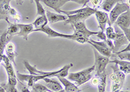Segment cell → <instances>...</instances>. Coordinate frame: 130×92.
<instances>
[{
    "mask_svg": "<svg viewBox=\"0 0 130 92\" xmlns=\"http://www.w3.org/2000/svg\"><path fill=\"white\" fill-rule=\"evenodd\" d=\"M128 10H130L129 4L127 3H120L118 2L116 3L115 5L112 8L110 11V14L109 15V18L111 23V25L115 24L118 16L123 14L124 12H126Z\"/></svg>",
    "mask_w": 130,
    "mask_h": 92,
    "instance_id": "1",
    "label": "cell"
},
{
    "mask_svg": "<svg viewBox=\"0 0 130 92\" xmlns=\"http://www.w3.org/2000/svg\"><path fill=\"white\" fill-rule=\"evenodd\" d=\"M94 53L95 57V70L96 71V75H99L100 74L105 71L107 64L109 63V58L100 55L97 51L93 48Z\"/></svg>",
    "mask_w": 130,
    "mask_h": 92,
    "instance_id": "2",
    "label": "cell"
},
{
    "mask_svg": "<svg viewBox=\"0 0 130 92\" xmlns=\"http://www.w3.org/2000/svg\"><path fill=\"white\" fill-rule=\"evenodd\" d=\"M2 61L3 63L2 64L3 66H4L5 69L6 70L7 73L8 75V84L10 86H16L17 84V77H16V73L14 72L11 62L8 58L7 55H3Z\"/></svg>",
    "mask_w": 130,
    "mask_h": 92,
    "instance_id": "3",
    "label": "cell"
},
{
    "mask_svg": "<svg viewBox=\"0 0 130 92\" xmlns=\"http://www.w3.org/2000/svg\"><path fill=\"white\" fill-rule=\"evenodd\" d=\"M24 65H25V68L27 70V71L29 72V74L31 75H50L52 77H55V75L60 73L61 71V70H62V68H61L59 70H57V71H50V72L40 71V70H37L35 65H34V66L31 65V64L29 63V62H27L26 60H24Z\"/></svg>",
    "mask_w": 130,
    "mask_h": 92,
    "instance_id": "4",
    "label": "cell"
},
{
    "mask_svg": "<svg viewBox=\"0 0 130 92\" xmlns=\"http://www.w3.org/2000/svg\"><path fill=\"white\" fill-rule=\"evenodd\" d=\"M94 14L95 15L96 19L98 22V25L101 29V31L105 32L107 24H108L109 25H111L109 21V15L107 14V12L99 11V10H96Z\"/></svg>",
    "mask_w": 130,
    "mask_h": 92,
    "instance_id": "5",
    "label": "cell"
},
{
    "mask_svg": "<svg viewBox=\"0 0 130 92\" xmlns=\"http://www.w3.org/2000/svg\"><path fill=\"white\" fill-rule=\"evenodd\" d=\"M93 14L91 12H84V13L68 15L67 19L64 22V25L67 24H70L71 25H74L75 23L78 22V21H85V20L89 18Z\"/></svg>",
    "mask_w": 130,
    "mask_h": 92,
    "instance_id": "6",
    "label": "cell"
},
{
    "mask_svg": "<svg viewBox=\"0 0 130 92\" xmlns=\"http://www.w3.org/2000/svg\"><path fill=\"white\" fill-rule=\"evenodd\" d=\"M72 27L74 28V31H77L80 32L81 34L84 36L86 38L89 39L91 36L96 35L98 33V31H92L88 29L86 27L85 21H78L76 22L72 25Z\"/></svg>",
    "mask_w": 130,
    "mask_h": 92,
    "instance_id": "7",
    "label": "cell"
},
{
    "mask_svg": "<svg viewBox=\"0 0 130 92\" xmlns=\"http://www.w3.org/2000/svg\"><path fill=\"white\" fill-rule=\"evenodd\" d=\"M37 32H42L47 34L49 38H63L70 39V40H72L73 35L72 34H66L60 33L59 32H57L54 30L52 29L50 27H49L48 25H46L44 27H43L41 29L39 30Z\"/></svg>",
    "mask_w": 130,
    "mask_h": 92,
    "instance_id": "8",
    "label": "cell"
},
{
    "mask_svg": "<svg viewBox=\"0 0 130 92\" xmlns=\"http://www.w3.org/2000/svg\"><path fill=\"white\" fill-rule=\"evenodd\" d=\"M40 2L44 3L46 6L55 10L59 14H61V8L64 5L69 2V0H40Z\"/></svg>",
    "mask_w": 130,
    "mask_h": 92,
    "instance_id": "9",
    "label": "cell"
},
{
    "mask_svg": "<svg viewBox=\"0 0 130 92\" xmlns=\"http://www.w3.org/2000/svg\"><path fill=\"white\" fill-rule=\"evenodd\" d=\"M12 0H0V20L4 19L7 22L9 21L10 3Z\"/></svg>",
    "mask_w": 130,
    "mask_h": 92,
    "instance_id": "10",
    "label": "cell"
},
{
    "mask_svg": "<svg viewBox=\"0 0 130 92\" xmlns=\"http://www.w3.org/2000/svg\"><path fill=\"white\" fill-rule=\"evenodd\" d=\"M19 27L20 31L17 35L22 37L24 40H28L29 34H31V33L34 32V26L32 24H17Z\"/></svg>",
    "mask_w": 130,
    "mask_h": 92,
    "instance_id": "11",
    "label": "cell"
},
{
    "mask_svg": "<svg viewBox=\"0 0 130 92\" xmlns=\"http://www.w3.org/2000/svg\"><path fill=\"white\" fill-rule=\"evenodd\" d=\"M115 24L120 28H129L130 27V11L128 10L120 15Z\"/></svg>",
    "mask_w": 130,
    "mask_h": 92,
    "instance_id": "12",
    "label": "cell"
},
{
    "mask_svg": "<svg viewBox=\"0 0 130 92\" xmlns=\"http://www.w3.org/2000/svg\"><path fill=\"white\" fill-rule=\"evenodd\" d=\"M129 43V41L127 40L126 37L122 33H117V37L114 40V49L112 50V53H115L118 52L122 46L125 44H127Z\"/></svg>",
    "mask_w": 130,
    "mask_h": 92,
    "instance_id": "13",
    "label": "cell"
},
{
    "mask_svg": "<svg viewBox=\"0 0 130 92\" xmlns=\"http://www.w3.org/2000/svg\"><path fill=\"white\" fill-rule=\"evenodd\" d=\"M46 16L48 22L51 24H55L59 21H65L68 18L67 15L56 14L49 11H46Z\"/></svg>",
    "mask_w": 130,
    "mask_h": 92,
    "instance_id": "14",
    "label": "cell"
},
{
    "mask_svg": "<svg viewBox=\"0 0 130 92\" xmlns=\"http://www.w3.org/2000/svg\"><path fill=\"white\" fill-rule=\"evenodd\" d=\"M95 70L94 65H92V67L87 68L84 70H82L81 71H79L77 73H68V78L69 80H72V81L76 82L78 80L79 78L82 77L83 76L85 75L89 74V73H92Z\"/></svg>",
    "mask_w": 130,
    "mask_h": 92,
    "instance_id": "15",
    "label": "cell"
},
{
    "mask_svg": "<svg viewBox=\"0 0 130 92\" xmlns=\"http://www.w3.org/2000/svg\"><path fill=\"white\" fill-rule=\"evenodd\" d=\"M5 51H6L7 57H8L11 62H13L16 65L15 63V57L18 55V53L16 51V47L13 42H9L5 46Z\"/></svg>",
    "mask_w": 130,
    "mask_h": 92,
    "instance_id": "16",
    "label": "cell"
},
{
    "mask_svg": "<svg viewBox=\"0 0 130 92\" xmlns=\"http://www.w3.org/2000/svg\"><path fill=\"white\" fill-rule=\"evenodd\" d=\"M45 81L46 84V86L49 89H50L52 91H58L59 90L63 89L62 85L59 83V82L55 80V79H52L49 77H46L42 79Z\"/></svg>",
    "mask_w": 130,
    "mask_h": 92,
    "instance_id": "17",
    "label": "cell"
},
{
    "mask_svg": "<svg viewBox=\"0 0 130 92\" xmlns=\"http://www.w3.org/2000/svg\"><path fill=\"white\" fill-rule=\"evenodd\" d=\"M109 63H114L119 66V70L122 71L124 74H129L130 73V63L129 61L121 60L114 59L109 61Z\"/></svg>",
    "mask_w": 130,
    "mask_h": 92,
    "instance_id": "18",
    "label": "cell"
},
{
    "mask_svg": "<svg viewBox=\"0 0 130 92\" xmlns=\"http://www.w3.org/2000/svg\"><path fill=\"white\" fill-rule=\"evenodd\" d=\"M47 23H48V21H47V19L46 18V14L39 16L35 19V21L32 23V25L35 28L34 29V32H37L39 30L44 27L45 26L47 25Z\"/></svg>",
    "mask_w": 130,
    "mask_h": 92,
    "instance_id": "19",
    "label": "cell"
},
{
    "mask_svg": "<svg viewBox=\"0 0 130 92\" xmlns=\"http://www.w3.org/2000/svg\"><path fill=\"white\" fill-rule=\"evenodd\" d=\"M11 38L9 37L7 34V31H4L2 36H0V64L2 62V59H3V52L5 49V46L6 44L9 42H10V40Z\"/></svg>",
    "mask_w": 130,
    "mask_h": 92,
    "instance_id": "20",
    "label": "cell"
},
{
    "mask_svg": "<svg viewBox=\"0 0 130 92\" xmlns=\"http://www.w3.org/2000/svg\"><path fill=\"white\" fill-rule=\"evenodd\" d=\"M87 43H90L91 45L93 46V48L97 51L99 53L100 55H103V56H105V57H108V58H110V57H113L114 56L112 51H111L109 48H107V47H102V46L97 45L94 44V43L90 42L89 40H88Z\"/></svg>",
    "mask_w": 130,
    "mask_h": 92,
    "instance_id": "21",
    "label": "cell"
},
{
    "mask_svg": "<svg viewBox=\"0 0 130 92\" xmlns=\"http://www.w3.org/2000/svg\"><path fill=\"white\" fill-rule=\"evenodd\" d=\"M59 80L62 82V84L65 87V91L66 92H79L81 91L80 89H78L77 86H75L74 84L72 83L68 80L66 79L65 78L58 77Z\"/></svg>",
    "mask_w": 130,
    "mask_h": 92,
    "instance_id": "22",
    "label": "cell"
},
{
    "mask_svg": "<svg viewBox=\"0 0 130 92\" xmlns=\"http://www.w3.org/2000/svg\"><path fill=\"white\" fill-rule=\"evenodd\" d=\"M97 9H93V8H90L89 7H82L81 9H76V10H74V11H62L61 10V12L63 13L64 14L67 15H72V14H81V13H84V12H91L94 14L95 12L96 11Z\"/></svg>",
    "mask_w": 130,
    "mask_h": 92,
    "instance_id": "23",
    "label": "cell"
},
{
    "mask_svg": "<svg viewBox=\"0 0 130 92\" xmlns=\"http://www.w3.org/2000/svg\"><path fill=\"white\" fill-rule=\"evenodd\" d=\"M105 72H106V71L100 74L99 75H96L99 77V82L98 84V92H105L107 85V74Z\"/></svg>",
    "mask_w": 130,
    "mask_h": 92,
    "instance_id": "24",
    "label": "cell"
},
{
    "mask_svg": "<svg viewBox=\"0 0 130 92\" xmlns=\"http://www.w3.org/2000/svg\"><path fill=\"white\" fill-rule=\"evenodd\" d=\"M7 23L9 24V27H8V29L7 30V34L10 38H12L13 36L17 35L19 33V27L17 24H13L10 21H8Z\"/></svg>",
    "mask_w": 130,
    "mask_h": 92,
    "instance_id": "25",
    "label": "cell"
},
{
    "mask_svg": "<svg viewBox=\"0 0 130 92\" xmlns=\"http://www.w3.org/2000/svg\"><path fill=\"white\" fill-rule=\"evenodd\" d=\"M122 0H104L101 4V8L106 12H110L116 3L121 2Z\"/></svg>",
    "mask_w": 130,
    "mask_h": 92,
    "instance_id": "26",
    "label": "cell"
},
{
    "mask_svg": "<svg viewBox=\"0 0 130 92\" xmlns=\"http://www.w3.org/2000/svg\"><path fill=\"white\" fill-rule=\"evenodd\" d=\"M105 35H106L107 39L111 40H114L115 38L117 37V32H115V29L111 25H109L105 29Z\"/></svg>",
    "mask_w": 130,
    "mask_h": 92,
    "instance_id": "27",
    "label": "cell"
},
{
    "mask_svg": "<svg viewBox=\"0 0 130 92\" xmlns=\"http://www.w3.org/2000/svg\"><path fill=\"white\" fill-rule=\"evenodd\" d=\"M72 67H73V64L72 63H70V64H68L67 65H65L62 68V70L60 73H57L55 75V77H62L64 78L66 77H67L68 75V71Z\"/></svg>",
    "mask_w": 130,
    "mask_h": 92,
    "instance_id": "28",
    "label": "cell"
},
{
    "mask_svg": "<svg viewBox=\"0 0 130 92\" xmlns=\"http://www.w3.org/2000/svg\"><path fill=\"white\" fill-rule=\"evenodd\" d=\"M9 15L12 17V19H14L15 21H17L18 23L20 22L22 19V17L20 14L16 11L14 8L10 7V11H9Z\"/></svg>",
    "mask_w": 130,
    "mask_h": 92,
    "instance_id": "29",
    "label": "cell"
},
{
    "mask_svg": "<svg viewBox=\"0 0 130 92\" xmlns=\"http://www.w3.org/2000/svg\"><path fill=\"white\" fill-rule=\"evenodd\" d=\"M32 92H37V91H52L50 89H49L47 87L40 84H33L32 86Z\"/></svg>",
    "mask_w": 130,
    "mask_h": 92,
    "instance_id": "30",
    "label": "cell"
},
{
    "mask_svg": "<svg viewBox=\"0 0 130 92\" xmlns=\"http://www.w3.org/2000/svg\"><path fill=\"white\" fill-rule=\"evenodd\" d=\"M92 78V73H89V74L85 75L83 76L82 77L79 78L75 82H76L77 86H81V85L83 84L85 82L89 81V80H90Z\"/></svg>",
    "mask_w": 130,
    "mask_h": 92,
    "instance_id": "31",
    "label": "cell"
},
{
    "mask_svg": "<svg viewBox=\"0 0 130 92\" xmlns=\"http://www.w3.org/2000/svg\"><path fill=\"white\" fill-rule=\"evenodd\" d=\"M37 5V15H43L46 14V10L40 3V0H33Z\"/></svg>",
    "mask_w": 130,
    "mask_h": 92,
    "instance_id": "32",
    "label": "cell"
},
{
    "mask_svg": "<svg viewBox=\"0 0 130 92\" xmlns=\"http://www.w3.org/2000/svg\"><path fill=\"white\" fill-rule=\"evenodd\" d=\"M0 86L3 88L5 90V91L8 92H18V90L16 89V86H10L7 83H2L0 84Z\"/></svg>",
    "mask_w": 130,
    "mask_h": 92,
    "instance_id": "33",
    "label": "cell"
},
{
    "mask_svg": "<svg viewBox=\"0 0 130 92\" xmlns=\"http://www.w3.org/2000/svg\"><path fill=\"white\" fill-rule=\"evenodd\" d=\"M118 56V57L120 58V60H126V61H129L130 60V53L129 51H127V52L124 53H118L115 54Z\"/></svg>",
    "mask_w": 130,
    "mask_h": 92,
    "instance_id": "34",
    "label": "cell"
},
{
    "mask_svg": "<svg viewBox=\"0 0 130 92\" xmlns=\"http://www.w3.org/2000/svg\"><path fill=\"white\" fill-rule=\"evenodd\" d=\"M69 2H75V3H78V4L82 5V7H84L86 5L90 2V0H69Z\"/></svg>",
    "mask_w": 130,
    "mask_h": 92,
    "instance_id": "35",
    "label": "cell"
},
{
    "mask_svg": "<svg viewBox=\"0 0 130 92\" xmlns=\"http://www.w3.org/2000/svg\"><path fill=\"white\" fill-rule=\"evenodd\" d=\"M97 36V37L99 39H100L102 41H104L105 42L107 40V37H106V35L105 34V32H102V31H99L98 33V34H96Z\"/></svg>",
    "mask_w": 130,
    "mask_h": 92,
    "instance_id": "36",
    "label": "cell"
},
{
    "mask_svg": "<svg viewBox=\"0 0 130 92\" xmlns=\"http://www.w3.org/2000/svg\"><path fill=\"white\" fill-rule=\"evenodd\" d=\"M90 1L94 7H98L100 6L104 0H90Z\"/></svg>",
    "mask_w": 130,
    "mask_h": 92,
    "instance_id": "37",
    "label": "cell"
},
{
    "mask_svg": "<svg viewBox=\"0 0 130 92\" xmlns=\"http://www.w3.org/2000/svg\"><path fill=\"white\" fill-rule=\"evenodd\" d=\"M105 43H106V44H107V45L108 48H109V49L112 51V50H113V49H114V44H113V43H112V40H109V39H107L106 41H105Z\"/></svg>",
    "mask_w": 130,
    "mask_h": 92,
    "instance_id": "38",
    "label": "cell"
},
{
    "mask_svg": "<svg viewBox=\"0 0 130 92\" xmlns=\"http://www.w3.org/2000/svg\"><path fill=\"white\" fill-rule=\"evenodd\" d=\"M127 51H130V45L129 43H128L127 46L126 47V48L123 50L120 51H118V52L115 53H113V54H118V53H124V52H127Z\"/></svg>",
    "mask_w": 130,
    "mask_h": 92,
    "instance_id": "39",
    "label": "cell"
},
{
    "mask_svg": "<svg viewBox=\"0 0 130 92\" xmlns=\"http://www.w3.org/2000/svg\"><path fill=\"white\" fill-rule=\"evenodd\" d=\"M96 77H97L93 78L92 80V84L93 85H98V84L99 82V77L98 76H96Z\"/></svg>",
    "mask_w": 130,
    "mask_h": 92,
    "instance_id": "40",
    "label": "cell"
},
{
    "mask_svg": "<svg viewBox=\"0 0 130 92\" xmlns=\"http://www.w3.org/2000/svg\"><path fill=\"white\" fill-rule=\"evenodd\" d=\"M22 92H31V91L28 89V88H27V87L24 86L22 87Z\"/></svg>",
    "mask_w": 130,
    "mask_h": 92,
    "instance_id": "41",
    "label": "cell"
},
{
    "mask_svg": "<svg viewBox=\"0 0 130 92\" xmlns=\"http://www.w3.org/2000/svg\"><path fill=\"white\" fill-rule=\"evenodd\" d=\"M16 2V3L20 5H22L23 3H24V0H15Z\"/></svg>",
    "mask_w": 130,
    "mask_h": 92,
    "instance_id": "42",
    "label": "cell"
},
{
    "mask_svg": "<svg viewBox=\"0 0 130 92\" xmlns=\"http://www.w3.org/2000/svg\"><path fill=\"white\" fill-rule=\"evenodd\" d=\"M0 92H6V91H5V90L3 88L0 87Z\"/></svg>",
    "mask_w": 130,
    "mask_h": 92,
    "instance_id": "43",
    "label": "cell"
},
{
    "mask_svg": "<svg viewBox=\"0 0 130 92\" xmlns=\"http://www.w3.org/2000/svg\"><path fill=\"white\" fill-rule=\"evenodd\" d=\"M55 92H66L65 91V90L64 89H61V90H59V91H55Z\"/></svg>",
    "mask_w": 130,
    "mask_h": 92,
    "instance_id": "44",
    "label": "cell"
},
{
    "mask_svg": "<svg viewBox=\"0 0 130 92\" xmlns=\"http://www.w3.org/2000/svg\"><path fill=\"white\" fill-rule=\"evenodd\" d=\"M6 92H8V91H6Z\"/></svg>",
    "mask_w": 130,
    "mask_h": 92,
    "instance_id": "45",
    "label": "cell"
},
{
    "mask_svg": "<svg viewBox=\"0 0 130 92\" xmlns=\"http://www.w3.org/2000/svg\"><path fill=\"white\" fill-rule=\"evenodd\" d=\"M31 92H32V91H31Z\"/></svg>",
    "mask_w": 130,
    "mask_h": 92,
    "instance_id": "46",
    "label": "cell"
}]
</instances>
